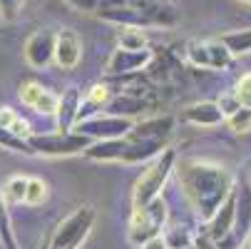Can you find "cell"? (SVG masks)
I'll use <instances>...</instances> for the list:
<instances>
[{
	"label": "cell",
	"mask_w": 251,
	"mask_h": 249,
	"mask_svg": "<svg viewBox=\"0 0 251 249\" xmlns=\"http://www.w3.org/2000/svg\"><path fill=\"white\" fill-rule=\"evenodd\" d=\"M176 177L201 222H209L234 194V174L226 167L206 160H182L176 165Z\"/></svg>",
	"instance_id": "1"
},
{
	"label": "cell",
	"mask_w": 251,
	"mask_h": 249,
	"mask_svg": "<svg viewBox=\"0 0 251 249\" xmlns=\"http://www.w3.org/2000/svg\"><path fill=\"white\" fill-rule=\"evenodd\" d=\"M97 18L115 23L120 28H150L174 25V8L164 0H102Z\"/></svg>",
	"instance_id": "2"
},
{
	"label": "cell",
	"mask_w": 251,
	"mask_h": 249,
	"mask_svg": "<svg viewBox=\"0 0 251 249\" xmlns=\"http://www.w3.org/2000/svg\"><path fill=\"white\" fill-rule=\"evenodd\" d=\"M167 150V142L157 139H132V137H120V139H104V142H92L82 152L87 160L95 162H125V165H139L159 157Z\"/></svg>",
	"instance_id": "3"
},
{
	"label": "cell",
	"mask_w": 251,
	"mask_h": 249,
	"mask_svg": "<svg viewBox=\"0 0 251 249\" xmlns=\"http://www.w3.org/2000/svg\"><path fill=\"white\" fill-rule=\"evenodd\" d=\"M174 169H176L174 150H164L159 157H154V162L142 172V177L134 182V192H132L134 209H142V207H147L150 202H154L157 197H162V187L167 185L169 174Z\"/></svg>",
	"instance_id": "4"
},
{
	"label": "cell",
	"mask_w": 251,
	"mask_h": 249,
	"mask_svg": "<svg viewBox=\"0 0 251 249\" xmlns=\"http://www.w3.org/2000/svg\"><path fill=\"white\" fill-rule=\"evenodd\" d=\"M167 222V202L157 197L147 207L134 209L132 220H129V242L134 247H145L150 239L159 237Z\"/></svg>",
	"instance_id": "5"
},
{
	"label": "cell",
	"mask_w": 251,
	"mask_h": 249,
	"mask_svg": "<svg viewBox=\"0 0 251 249\" xmlns=\"http://www.w3.org/2000/svg\"><path fill=\"white\" fill-rule=\"evenodd\" d=\"M95 224V209L92 207H77L70 217H65L50 242V249H80L87 239L90 229Z\"/></svg>",
	"instance_id": "6"
},
{
	"label": "cell",
	"mask_w": 251,
	"mask_h": 249,
	"mask_svg": "<svg viewBox=\"0 0 251 249\" xmlns=\"http://www.w3.org/2000/svg\"><path fill=\"white\" fill-rule=\"evenodd\" d=\"M30 147L38 155L48 157H70V155H82L92 139L80 132H52V135H30Z\"/></svg>",
	"instance_id": "7"
},
{
	"label": "cell",
	"mask_w": 251,
	"mask_h": 249,
	"mask_svg": "<svg viewBox=\"0 0 251 249\" xmlns=\"http://www.w3.org/2000/svg\"><path fill=\"white\" fill-rule=\"evenodd\" d=\"M134 122L129 117H117V115H95L90 120H82L75 125V132L90 137L92 142H104V139H120L132 132Z\"/></svg>",
	"instance_id": "8"
},
{
	"label": "cell",
	"mask_w": 251,
	"mask_h": 249,
	"mask_svg": "<svg viewBox=\"0 0 251 249\" xmlns=\"http://www.w3.org/2000/svg\"><path fill=\"white\" fill-rule=\"evenodd\" d=\"M187 60L204 70H224L231 65L234 55L222 40H204V43H192L187 48Z\"/></svg>",
	"instance_id": "9"
},
{
	"label": "cell",
	"mask_w": 251,
	"mask_h": 249,
	"mask_svg": "<svg viewBox=\"0 0 251 249\" xmlns=\"http://www.w3.org/2000/svg\"><path fill=\"white\" fill-rule=\"evenodd\" d=\"M55 40H57V32L52 30H38L32 32L27 43H25V60L30 67L35 70H43L55 60Z\"/></svg>",
	"instance_id": "10"
},
{
	"label": "cell",
	"mask_w": 251,
	"mask_h": 249,
	"mask_svg": "<svg viewBox=\"0 0 251 249\" xmlns=\"http://www.w3.org/2000/svg\"><path fill=\"white\" fill-rule=\"evenodd\" d=\"M152 62V50H122L117 48L107 60V73L110 75H129L137 70H145Z\"/></svg>",
	"instance_id": "11"
},
{
	"label": "cell",
	"mask_w": 251,
	"mask_h": 249,
	"mask_svg": "<svg viewBox=\"0 0 251 249\" xmlns=\"http://www.w3.org/2000/svg\"><path fill=\"white\" fill-rule=\"evenodd\" d=\"M20 100L27 105V108H32L35 112H40V115H55L57 105H60V95H55L52 90L43 87L40 83H23Z\"/></svg>",
	"instance_id": "12"
},
{
	"label": "cell",
	"mask_w": 251,
	"mask_h": 249,
	"mask_svg": "<svg viewBox=\"0 0 251 249\" xmlns=\"http://www.w3.org/2000/svg\"><path fill=\"white\" fill-rule=\"evenodd\" d=\"M80 57H82V40L77 38V32L60 30L57 40H55V62L62 70H73L77 67Z\"/></svg>",
	"instance_id": "13"
},
{
	"label": "cell",
	"mask_w": 251,
	"mask_h": 249,
	"mask_svg": "<svg viewBox=\"0 0 251 249\" xmlns=\"http://www.w3.org/2000/svg\"><path fill=\"white\" fill-rule=\"evenodd\" d=\"M174 132V117L172 115H159V117H150L134 122L132 132L127 137L132 139H157V142H167Z\"/></svg>",
	"instance_id": "14"
},
{
	"label": "cell",
	"mask_w": 251,
	"mask_h": 249,
	"mask_svg": "<svg viewBox=\"0 0 251 249\" xmlns=\"http://www.w3.org/2000/svg\"><path fill=\"white\" fill-rule=\"evenodd\" d=\"M80 108H82V95L77 87H67L65 95H60V105H57V132H70L75 130L77 117H80Z\"/></svg>",
	"instance_id": "15"
},
{
	"label": "cell",
	"mask_w": 251,
	"mask_h": 249,
	"mask_svg": "<svg viewBox=\"0 0 251 249\" xmlns=\"http://www.w3.org/2000/svg\"><path fill=\"white\" fill-rule=\"evenodd\" d=\"M234 222H236V192L217 209V215L209 220V239L214 244L226 239L234 232Z\"/></svg>",
	"instance_id": "16"
},
{
	"label": "cell",
	"mask_w": 251,
	"mask_h": 249,
	"mask_svg": "<svg viewBox=\"0 0 251 249\" xmlns=\"http://www.w3.org/2000/svg\"><path fill=\"white\" fill-rule=\"evenodd\" d=\"M182 117H184V122L197 125V127H217L226 120L222 108H219V102H211V100L189 105V108L182 112Z\"/></svg>",
	"instance_id": "17"
},
{
	"label": "cell",
	"mask_w": 251,
	"mask_h": 249,
	"mask_svg": "<svg viewBox=\"0 0 251 249\" xmlns=\"http://www.w3.org/2000/svg\"><path fill=\"white\" fill-rule=\"evenodd\" d=\"M249 229H251V190L241 187V192H236V222H234L231 237L241 242L249 237Z\"/></svg>",
	"instance_id": "18"
},
{
	"label": "cell",
	"mask_w": 251,
	"mask_h": 249,
	"mask_svg": "<svg viewBox=\"0 0 251 249\" xmlns=\"http://www.w3.org/2000/svg\"><path fill=\"white\" fill-rule=\"evenodd\" d=\"M219 40L231 50V55H246V53H251V28H241V30L224 32Z\"/></svg>",
	"instance_id": "19"
},
{
	"label": "cell",
	"mask_w": 251,
	"mask_h": 249,
	"mask_svg": "<svg viewBox=\"0 0 251 249\" xmlns=\"http://www.w3.org/2000/svg\"><path fill=\"white\" fill-rule=\"evenodd\" d=\"M0 127H5L8 132H13V135H18V137H23V139H30V125H27V120H23L15 110H10V108H0Z\"/></svg>",
	"instance_id": "20"
},
{
	"label": "cell",
	"mask_w": 251,
	"mask_h": 249,
	"mask_svg": "<svg viewBox=\"0 0 251 249\" xmlns=\"http://www.w3.org/2000/svg\"><path fill=\"white\" fill-rule=\"evenodd\" d=\"M145 110V102L142 100H137V97H117V100H112L110 105H107V115H117V117H134L137 112H142Z\"/></svg>",
	"instance_id": "21"
},
{
	"label": "cell",
	"mask_w": 251,
	"mask_h": 249,
	"mask_svg": "<svg viewBox=\"0 0 251 249\" xmlns=\"http://www.w3.org/2000/svg\"><path fill=\"white\" fill-rule=\"evenodd\" d=\"M117 48L122 50H147V35L142 28H122L117 32Z\"/></svg>",
	"instance_id": "22"
},
{
	"label": "cell",
	"mask_w": 251,
	"mask_h": 249,
	"mask_svg": "<svg viewBox=\"0 0 251 249\" xmlns=\"http://www.w3.org/2000/svg\"><path fill=\"white\" fill-rule=\"evenodd\" d=\"M0 242H3L5 249H18L15 234H13V222H10V215H8V202L3 197V190H0Z\"/></svg>",
	"instance_id": "23"
},
{
	"label": "cell",
	"mask_w": 251,
	"mask_h": 249,
	"mask_svg": "<svg viewBox=\"0 0 251 249\" xmlns=\"http://www.w3.org/2000/svg\"><path fill=\"white\" fill-rule=\"evenodd\" d=\"M25 194H27V177L23 174H15L3 185V197L8 202H25Z\"/></svg>",
	"instance_id": "24"
},
{
	"label": "cell",
	"mask_w": 251,
	"mask_h": 249,
	"mask_svg": "<svg viewBox=\"0 0 251 249\" xmlns=\"http://www.w3.org/2000/svg\"><path fill=\"white\" fill-rule=\"evenodd\" d=\"M0 147L3 150H13V152H23V155H35V150L30 147V142L8 132L5 127H0Z\"/></svg>",
	"instance_id": "25"
},
{
	"label": "cell",
	"mask_w": 251,
	"mask_h": 249,
	"mask_svg": "<svg viewBox=\"0 0 251 249\" xmlns=\"http://www.w3.org/2000/svg\"><path fill=\"white\" fill-rule=\"evenodd\" d=\"M48 197V185L38 177H27V194H25V204H40Z\"/></svg>",
	"instance_id": "26"
},
{
	"label": "cell",
	"mask_w": 251,
	"mask_h": 249,
	"mask_svg": "<svg viewBox=\"0 0 251 249\" xmlns=\"http://www.w3.org/2000/svg\"><path fill=\"white\" fill-rule=\"evenodd\" d=\"M226 122H229V127H231L234 132H239V135L251 132V108H239L231 117H226Z\"/></svg>",
	"instance_id": "27"
},
{
	"label": "cell",
	"mask_w": 251,
	"mask_h": 249,
	"mask_svg": "<svg viewBox=\"0 0 251 249\" xmlns=\"http://www.w3.org/2000/svg\"><path fill=\"white\" fill-rule=\"evenodd\" d=\"M25 8V0H0V23H15Z\"/></svg>",
	"instance_id": "28"
},
{
	"label": "cell",
	"mask_w": 251,
	"mask_h": 249,
	"mask_svg": "<svg viewBox=\"0 0 251 249\" xmlns=\"http://www.w3.org/2000/svg\"><path fill=\"white\" fill-rule=\"evenodd\" d=\"M234 95H236V100L241 102V108H251V73H246V75L239 78Z\"/></svg>",
	"instance_id": "29"
},
{
	"label": "cell",
	"mask_w": 251,
	"mask_h": 249,
	"mask_svg": "<svg viewBox=\"0 0 251 249\" xmlns=\"http://www.w3.org/2000/svg\"><path fill=\"white\" fill-rule=\"evenodd\" d=\"M164 237H167V242H169L172 249H182V247H189L192 244V237H189L187 227H176V232L164 234Z\"/></svg>",
	"instance_id": "30"
},
{
	"label": "cell",
	"mask_w": 251,
	"mask_h": 249,
	"mask_svg": "<svg viewBox=\"0 0 251 249\" xmlns=\"http://www.w3.org/2000/svg\"><path fill=\"white\" fill-rule=\"evenodd\" d=\"M65 3H67L70 8L80 10V13H97L102 0H65Z\"/></svg>",
	"instance_id": "31"
},
{
	"label": "cell",
	"mask_w": 251,
	"mask_h": 249,
	"mask_svg": "<svg viewBox=\"0 0 251 249\" xmlns=\"http://www.w3.org/2000/svg\"><path fill=\"white\" fill-rule=\"evenodd\" d=\"M219 108H222L224 117H231V115L241 108V102H239V100H236V95L231 92V95H224V97L219 100Z\"/></svg>",
	"instance_id": "32"
},
{
	"label": "cell",
	"mask_w": 251,
	"mask_h": 249,
	"mask_svg": "<svg viewBox=\"0 0 251 249\" xmlns=\"http://www.w3.org/2000/svg\"><path fill=\"white\" fill-rule=\"evenodd\" d=\"M139 249H172L169 247V242H167V237L164 234H159V237H154V239H150L145 247H139Z\"/></svg>",
	"instance_id": "33"
},
{
	"label": "cell",
	"mask_w": 251,
	"mask_h": 249,
	"mask_svg": "<svg viewBox=\"0 0 251 249\" xmlns=\"http://www.w3.org/2000/svg\"><path fill=\"white\" fill-rule=\"evenodd\" d=\"M239 249H251V237H246L244 242H241V247Z\"/></svg>",
	"instance_id": "34"
},
{
	"label": "cell",
	"mask_w": 251,
	"mask_h": 249,
	"mask_svg": "<svg viewBox=\"0 0 251 249\" xmlns=\"http://www.w3.org/2000/svg\"><path fill=\"white\" fill-rule=\"evenodd\" d=\"M182 249H197V247H194V244H189V247H182Z\"/></svg>",
	"instance_id": "35"
},
{
	"label": "cell",
	"mask_w": 251,
	"mask_h": 249,
	"mask_svg": "<svg viewBox=\"0 0 251 249\" xmlns=\"http://www.w3.org/2000/svg\"><path fill=\"white\" fill-rule=\"evenodd\" d=\"M241 3H246V5H251V0H241Z\"/></svg>",
	"instance_id": "36"
}]
</instances>
